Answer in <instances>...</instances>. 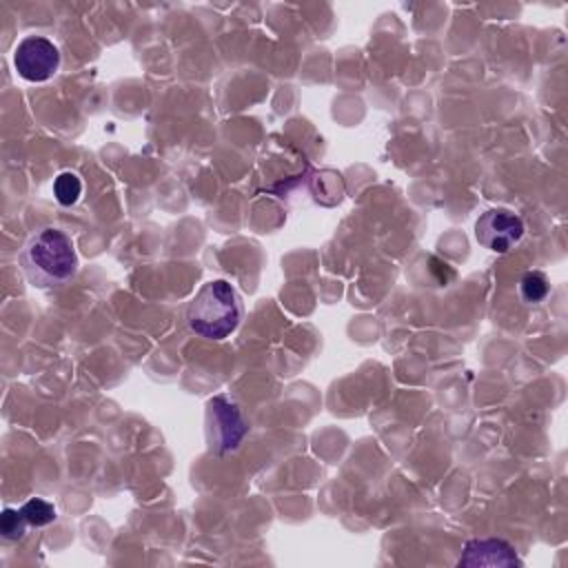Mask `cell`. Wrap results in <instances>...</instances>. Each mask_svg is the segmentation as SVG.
Segmentation results:
<instances>
[{"label": "cell", "instance_id": "obj_6", "mask_svg": "<svg viewBox=\"0 0 568 568\" xmlns=\"http://www.w3.org/2000/svg\"><path fill=\"white\" fill-rule=\"evenodd\" d=\"M459 566H521L515 548L504 539H470L457 561Z\"/></svg>", "mask_w": 568, "mask_h": 568}, {"label": "cell", "instance_id": "obj_10", "mask_svg": "<svg viewBox=\"0 0 568 568\" xmlns=\"http://www.w3.org/2000/svg\"><path fill=\"white\" fill-rule=\"evenodd\" d=\"M27 519L22 515V510L16 508H4L0 515V532L4 541H18L24 537L27 532Z\"/></svg>", "mask_w": 568, "mask_h": 568}, {"label": "cell", "instance_id": "obj_2", "mask_svg": "<svg viewBox=\"0 0 568 568\" xmlns=\"http://www.w3.org/2000/svg\"><path fill=\"white\" fill-rule=\"evenodd\" d=\"M244 304L235 286L226 280L206 282L186 308V326L204 339H224L240 326Z\"/></svg>", "mask_w": 568, "mask_h": 568}, {"label": "cell", "instance_id": "obj_7", "mask_svg": "<svg viewBox=\"0 0 568 568\" xmlns=\"http://www.w3.org/2000/svg\"><path fill=\"white\" fill-rule=\"evenodd\" d=\"M550 293V282L541 271H526L519 280V297L526 304H541Z\"/></svg>", "mask_w": 568, "mask_h": 568}, {"label": "cell", "instance_id": "obj_9", "mask_svg": "<svg viewBox=\"0 0 568 568\" xmlns=\"http://www.w3.org/2000/svg\"><path fill=\"white\" fill-rule=\"evenodd\" d=\"M20 510H22L27 524L36 526V528H42V526L55 521V517H58L55 515V506L44 501V499H40V497H31Z\"/></svg>", "mask_w": 568, "mask_h": 568}, {"label": "cell", "instance_id": "obj_3", "mask_svg": "<svg viewBox=\"0 0 568 568\" xmlns=\"http://www.w3.org/2000/svg\"><path fill=\"white\" fill-rule=\"evenodd\" d=\"M248 433L242 408L226 395H215L206 404V437L211 450L233 453Z\"/></svg>", "mask_w": 568, "mask_h": 568}, {"label": "cell", "instance_id": "obj_5", "mask_svg": "<svg viewBox=\"0 0 568 568\" xmlns=\"http://www.w3.org/2000/svg\"><path fill=\"white\" fill-rule=\"evenodd\" d=\"M13 67L20 78L29 82H44L55 75L60 67V51L44 36H27L13 51Z\"/></svg>", "mask_w": 568, "mask_h": 568}, {"label": "cell", "instance_id": "obj_8", "mask_svg": "<svg viewBox=\"0 0 568 568\" xmlns=\"http://www.w3.org/2000/svg\"><path fill=\"white\" fill-rule=\"evenodd\" d=\"M53 195H55L58 204H62V206L75 204L78 197L82 195V180L75 173H71V171L60 173L53 180Z\"/></svg>", "mask_w": 568, "mask_h": 568}, {"label": "cell", "instance_id": "obj_1", "mask_svg": "<svg viewBox=\"0 0 568 568\" xmlns=\"http://www.w3.org/2000/svg\"><path fill=\"white\" fill-rule=\"evenodd\" d=\"M18 260L29 284L47 291L69 284L80 266L69 233L58 226H42L33 231Z\"/></svg>", "mask_w": 568, "mask_h": 568}, {"label": "cell", "instance_id": "obj_4", "mask_svg": "<svg viewBox=\"0 0 568 568\" xmlns=\"http://www.w3.org/2000/svg\"><path fill=\"white\" fill-rule=\"evenodd\" d=\"M524 231L526 226L521 217L504 206L484 211L475 222L477 242L493 253H508L510 248H515L521 242Z\"/></svg>", "mask_w": 568, "mask_h": 568}]
</instances>
